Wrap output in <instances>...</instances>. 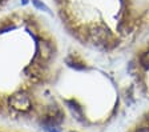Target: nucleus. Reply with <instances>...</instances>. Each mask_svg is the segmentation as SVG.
<instances>
[{
	"instance_id": "nucleus-1",
	"label": "nucleus",
	"mask_w": 149,
	"mask_h": 132,
	"mask_svg": "<svg viewBox=\"0 0 149 132\" xmlns=\"http://www.w3.org/2000/svg\"><path fill=\"white\" fill-rule=\"evenodd\" d=\"M68 39V38H67ZM76 43H64L45 13L31 6L0 16V115L36 117L45 132H61L64 88Z\"/></svg>"
},
{
	"instance_id": "nucleus-3",
	"label": "nucleus",
	"mask_w": 149,
	"mask_h": 132,
	"mask_svg": "<svg viewBox=\"0 0 149 132\" xmlns=\"http://www.w3.org/2000/svg\"><path fill=\"white\" fill-rule=\"evenodd\" d=\"M127 71L134 87L149 98V38L132 51Z\"/></svg>"
},
{
	"instance_id": "nucleus-4",
	"label": "nucleus",
	"mask_w": 149,
	"mask_h": 132,
	"mask_svg": "<svg viewBox=\"0 0 149 132\" xmlns=\"http://www.w3.org/2000/svg\"><path fill=\"white\" fill-rule=\"evenodd\" d=\"M13 0H0V16L4 12H7L9 8V4L12 3Z\"/></svg>"
},
{
	"instance_id": "nucleus-2",
	"label": "nucleus",
	"mask_w": 149,
	"mask_h": 132,
	"mask_svg": "<svg viewBox=\"0 0 149 132\" xmlns=\"http://www.w3.org/2000/svg\"><path fill=\"white\" fill-rule=\"evenodd\" d=\"M65 36L108 59L130 55L149 38V0H51Z\"/></svg>"
}]
</instances>
